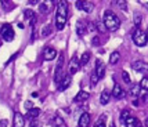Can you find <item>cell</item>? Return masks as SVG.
Here are the masks:
<instances>
[{"mask_svg":"<svg viewBox=\"0 0 148 127\" xmlns=\"http://www.w3.org/2000/svg\"><path fill=\"white\" fill-rule=\"evenodd\" d=\"M68 17V3L66 0H60L57 4V14H56V28L58 31H62L66 25Z\"/></svg>","mask_w":148,"mask_h":127,"instance_id":"6da1fadb","label":"cell"},{"mask_svg":"<svg viewBox=\"0 0 148 127\" xmlns=\"http://www.w3.org/2000/svg\"><path fill=\"white\" fill-rule=\"evenodd\" d=\"M103 22H104V25H105V28L111 32L118 31L119 26H121V21H119V18H118L112 11H110V10H107V11L104 13V21Z\"/></svg>","mask_w":148,"mask_h":127,"instance_id":"7a4b0ae2","label":"cell"},{"mask_svg":"<svg viewBox=\"0 0 148 127\" xmlns=\"http://www.w3.org/2000/svg\"><path fill=\"white\" fill-rule=\"evenodd\" d=\"M132 39H133L134 44L138 46V47H144L145 44H148L147 33L143 31L141 28H136L134 31H133V33H132Z\"/></svg>","mask_w":148,"mask_h":127,"instance_id":"3957f363","label":"cell"},{"mask_svg":"<svg viewBox=\"0 0 148 127\" xmlns=\"http://www.w3.org/2000/svg\"><path fill=\"white\" fill-rule=\"evenodd\" d=\"M64 65V54H60V57H58V62H57V68H56V72H54V82L60 83L61 82V79L64 77V70H62V66Z\"/></svg>","mask_w":148,"mask_h":127,"instance_id":"277c9868","label":"cell"},{"mask_svg":"<svg viewBox=\"0 0 148 127\" xmlns=\"http://www.w3.org/2000/svg\"><path fill=\"white\" fill-rule=\"evenodd\" d=\"M0 35H1V38L4 42H11L14 39V31H13V26L10 25V24H4V25H1L0 28Z\"/></svg>","mask_w":148,"mask_h":127,"instance_id":"5b68a950","label":"cell"},{"mask_svg":"<svg viewBox=\"0 0 148 127\" xmlns=\"http://www.w3.org/2000/svg\"><path fill=\"white\" fill-rule=\"evenodd\" d=\"M76 8L80 10V11H84V13L90 14L93 10H94V4L89 1V0H77L76 1Z\"/></svg>","mask_w":148,"mask_h":127,"instance_id":"8992f818","label":"cell"},{"mask_svg":"<svg viewBox=\"0 0 148 127\" xmlns=\"http://www.w3.org/2000/svg\"><path fill=\"white\" fill-rule=\"evenodd\" d=\"M80 59L77 57H72L71 61H69V75H75L77 70H79V68H80Z\"/></svg>","mask_w":148,"mask_h":127,"instance_id":"52a82bcc","label":"cell"},{"mask_svg":"<svg viewBox=\"0 0 148 127\" xmlns=\"http://www.w3.org/2000/svg\"><path fill=\"white\" fill-rule=\"evenodd\" d=\"M132 66H133V69L137 70V72H148V64L144 62V61H134V62L132 64Z\"/></svg>","mask_w":148,"mask_h":127,"instance_id":"ba28073f","label":"cell"},{"mask_svg":"<svg viewBox=\"0 0 148 127\" xmlns=\"http://www.w3.org/2000/svg\"><path fill=\"white\" fill-rule=\"evenodd\" d=\"M72 79H71V75H64V77L61 79V82L58 83V90L60 91H64L69 87V84H71Z\"/></svg>","mask_w":148,"mask_h":127,"instance_id":"9c48e42d","label":"cell"},{"mask_svg":"<svg viewBox=\"0 0 148 127\" xmlns=\"http://www.w3.org/2000/svg\"><path fill=\"white\" fill-rule=\"evenodd\" d=\"M56 57H57V51L54 50L53 47H46L45 53H43V58L46 61H53Z\"/></svg>","mask_w":148,"mask_h":127,"instance_id":"30bf717a","label":"cell"},{"mask_svg":"<svg viewBox=\"0 0 148 127\" xmlns=\"http://www.w3.org/2000/svg\"><path fill=\"white\" fill-rule=\"evenodd\" d=\"M96 73L100 79H103L105 76V65H104V62L101 59H97L96 61Z\"/></svg>","mask_w":148,"mask_h":127,"instance_id":"8fae6325","label":"cell"},{"mask_svg":"<svg viewBox=\"0 0 148 127\" xmlns=\"http://www.w3.org/2000/svg\"><path fill=\"white\" fill-rule=\"evenodd\" d=\"M51 4H53L51 0H42V3H40V6H39L40 13L49 14L50 13V10H51Z\"/></svg>","mask_w":148,"mask_h":127,"instance_id":"7c38bea8","label":"cell"},{"mask_svg":"<svg viewBox=\"0 0 148 127\" xmlns=\"http://www.w3.org/2000/svg\"><path fill=\"white\" fill-rule=\"evenodd\" d=\"M89 124H90V115L84 112V113H82L80 119L77 122V127H89Z\"/></svg>","mask_w":148,"mask_h":127,"instance_id":"4fadbf2b","label":"cell"},{"mask_svg":"<svg viewBox=\"0 0 148 127\" xmlns=\"http://www.w3.org/2000/svg\"><path fill=\"white\" fill-rule=\"evenodd\" d=\"M25 126V117L19 112H14V127H24Z\"/></svg>","mask_w":148,"mask_h":127,"instance_id":"5bb4252c","label":"cell"},{"mask_svg":"<svg viewBox=\"0 0 148 127\" xmlns=\"http://www.w3.org/2000/svg\"><path fill=\"white\" fill-rule=\"evenodd\" d=\"M76 32L79 36H84L86 35V32H87V22H84V21H79L76 25Z\"/></svg>","mask_w":148,"mask_h":127,"instance_id":"9a60e30c","label":"cell"},{"mask_svg":"<svg viewBox=\"0 0 148 127\" xmlns=\"http://www.w3.org/2000/svg\"><path fill=\"white\" fill-rule=\"evenodd\" d=\"M111 94H112L114 98H123V97H125V91H123V89L119 86V84H115Z\"/></svg>","mask_w":148,"mask_h":127,"instance_id":"2e32d148","label":"cell"},{"mask_svg":"<svg viewBox=\"0 0 148 127\" xmlns=\"http://www.w3.org/2000/svg\"><path fill=\"white\" fill-rule=\"evenodd\" d=\"M89 97H90V94H89L87 91L80 90V91L76 94V97H75V101L76 102H84L86 100H89Z\"/></svg>","mask_w":148,"mask_h":127,"instance_id":"e0dca14e","label":"cell"},{"mask_svg":"<svg viewBox=\"0 0 148 127\" xmlns=\"http://www.w3.org/2000/svg\"><path fill=\"white\" fill-rule=\"evenodd\" d=\"M111 93L108 90H104L103 93H101V97H100V102H101V105H107L111 100Z\"/></svg>","mask_w":148,"mask_h":127,"instance_id":"ac0fdd59","label":"cell"},{"mask_svg":"<svg viewBox=\"0 0 148 127\" xmlns=\"http://www.w3.org/2000/svg\"><path fill=\"white\" fill-rule=\"evenodd\" d=\"M39 115H40V109L39 108H31V109H28L26 117H28V119H36Z\"/></svg>","mask_w":148,"mask_h":127,"instance_id":"d6986e66","label":"cell"},{"mask_svg":"<svg viewBox=\"0 0 148 127\" xmlns=\"http://www.w3.org/2000/svg\"><path fill=\"white\" fill-rule=\"evenodd\" d=\"M141 86L140 84H136V86H133L132 89H130V95L132 97H138L140 95V93H141Z\"/></svg>","mask_w":148,"mask_h":127,"instance_id":"ffe728a7","label":"cell"},{"mask_svg":"<svg viewBox=\"0 0 148 127\" xmlns=\"http://www.w3.org/2000/svg\"><path fill=\"white\" fill-rule=\"evenodd\" d=\"M138 123H140V122H138V119H136V117H132V116H130L129 119L125 122L126 127H137V126H138Z\"/></svg>","mask_w":148,"mask_h":127,"instance_id":"44dd1931","label":"cell"},{"mask_svg":"<svg viewBox=\"0 0 148 127\" xmlns=\"http://www.w3.org/2000/svg\"><path fill=\"white\" fill-rule=\"evenodd\" d=\"M119 58H121L119 51H114V53L111 54V57H110V64H111V65H115V64H118Z\"/></svg>","mask_w":148,"mask_h":127,"instance_id":"7402d4cb","label":"cell"},{"mask_svg":"<svg viewBox=\"0 0 148 127\" xmlns=\"http://www.w3.org/2000/svg\"><path fill=\"white\" fill-rule=\"evenodd\" d=\"M129 117H130V111H127V109H123L122 112H121V116H119L121 122H123V123H125V122L127 120Z\"/></svg>","mask_w":148,"mask_h":127,"instance_id":"603a6c76","label":"cell"},{"mask_svg":"<svg viewBox=\"0 0 148 127\" xmlns=\"http://www.w3.org/2000/svg\"><path fill=\"white\" fill-rule=\"evenodd\" d=\"M89 59H90V53H89V51H86V53H83V54H82L80 64H82V65H86V64L89 62Z\"/></svg>","mask_w":148,"mask_h":127,"instance_id":"cb8c5ba5","label":"cell"},{"mask_svg":"<svg viewBox=\"0 0 148 127\" xmlns=\"http://www.w3.org/2000/svg\"><path fill=\"white\" fill-rule=\"evenodd\" d=\"M116 4H118V7L122 11H127V3H126V0H116Z\"/></svg>","mask_w":148,"mask_h":127,"instance_id":"d4e9b609","label":"cell"},{"mask_svg":"<svg viewBox=\"0 0 148 127\" xmlns=\"http://www.w3.org/2000/svg\"><path fill=\"white\" fill-rule=\"evenodd\" d=\"M51 31H53L51 25H46L45 28L42 29V36H43V38H46V36H49V35L51 33Z\"/></svg>","mask_w":148,"mask_h":127,"instance_id":"484cf974","label":"cell"},{"mask_svg":"<svg viewBox=\"0 0 148 127\" xmlns=\"http://www.w3.org/2000/svg\"><path fill=\"white\" fill-rule=\"evenodd\" d=\"M24 15H25V18H26V19H29V21H31V19H33L35 17H36V15H35V13H33L32 10H29V8H26L25 11H24Z\"/></svg>","mask_w":148,"mask_h":127,"instance_id":"4316f807","label":"cell"},{"mask_svg":"<svg viewBox=\"0 0 148 127\" xmlns=\"http://www.w3.org/2000/svg\"><path fill=\"white\" fill-rule=\"evenodd\" d=\"M93 127H105V115H103V116L96 122V124Z\"/></svg>","mask_w":148,"mask_h":127,"instance_id":"83f0119b","label":"cell"},{"mask_svg":"<svg viewBox=\"0 0 148 127\" xmlns=\"http://www.w3.org/2000/svg\"><path fill=\"white\" fill-rule=\"evenodd\" d=\"M141 21H143L141 14H134V25H136V28H140Z\"/></svg>","mask_w":148,"mask_h":127,"instance_id":"f1b7e54d","label":"cell"},{"mask_svg":"<svg viewBox=\"0 0 148 127\" xmlns=\"http://www.w3.org/2000/svg\"><path fill=\"white\" fill-rule=\"evenodd\" d=\"M140 86L144 91H148V77H143L141 82H140Z\"/></svg>","mask_w":148,"mask_h":127,"instance_id":"f546056e","label":"cell"},{"mask_svg":"<svg viewBox=\"0 0 148 127\" xmlns=\"http://www.w3.org/2000/svg\"><path fill=\"white\" fill-rule=\"evenodd\" d=\"M94 25H96V28H97V31H100V32H104L107 28H105V25H104V22L101 24L100 21H94Z\"/></svg>","mask_w":148,"mask_h":127,"instance_id":"4dcf8cb0","label":"cell"},{"mask_svg":"<svg viewBox=\"0 0 148 127\" xmlns=\"http://www.w3.org/2000/svg\"><path fill=\"white\" fill-rule=\"evenodd\" d=\"M98 80H100V77L97 76V73H96V72H94V73H93V75H91V77H90L91 86H93V87H94V86H96L97 83H98Z\"/></svg>","mask_w":148,"mask_h":127,"instance_id":"1f68e13d","label":"cell"},{"mask_svg":"<svg viewBox=\"0 0 148 127\" xmlns=\"http://www.w3.org/2000/svg\"><path fill=\"white\" fill-rule=\"evenodd\" d=\"M122 76H123V82H125V83H127V84H130V82H132V80H130L129 73H127L126 70H123V72H122Z\"/></svg>","mask_w":148,"mask_h":127,"instance_id":"d6a6232c","label":"cell"},{"mask_svg":"<svg viewBox=\"0 0 148 127\" xmlns=\"http://www.w3.org/2000/svg\"><path fill=\"white\" fill-rule=\"evenodd\" d=\"M54 120H56V126H58V127H61L62 124H64V123H62V119H61L60 116H56Z\"/></svg>","mask_w":148,"mask_h":127,"instance_id":"836d02e7","label":"cell"},{"mask_svg":"<svg viewBox=\"0 0 148 127\" xmlns=\"http://www.w3.org/2000/svg\"><path fill=\"white\" fill-rule=\"evenodd\" d=\"M91 43H93V46H98L100 44V38H98V36H94L93 40H91Z\"/></svg>","mask_w":148,"mask_h":127,"instance_id":"e575fe53","label":"cell"},{"mask_svg":"<svg viewBox=\"0 0 148 127\" xmlns=\"http://www.w3.org/2000/svg\"><path fill=\"white\" fill-rule=\"evenodd\" d=\"M25 108H26V109H31V108H33V104H32V101H26V102H25Z\"/></svg>","mask_w":148,"mask_h":127,"instance_id":"d590c367","label":"cell"},{"mask_svg":"<svg viewBox=\"0 0 148 127\" xmlns=\"http://www.w3.org/2000/svg\"><path fill=\"white\" fill-rule=\"evenodd\" d=\"M1 3H3V6L6 8H8V6H10V0H1Z\"/></svg>","mask_w":148,"mask_h":127,"instance_id":"8d00e7d4","label":"cell"},{"mask_svg":"<svg viewBox=\"0 0 148 127\" xmlns=\"http://www.w3.org/2000/svg\"><path fill=\"white\" fill-rule=\"evenodd\" d=\"M143 102H144V104H148V93L143 95Z\"/></svg>","mask_w":148,"mask_h":127,"instance_id":"74e56055","label":"cell"},{"mask_svg":"<svg viewBox=\"0 0 148 127\" xmlns=\"http://www.w3.org/2000/svg\"><path fill=\"white\" fill-rule=\"evenodd\" d=\"M39 1H40V0H29V4H31V6H35V4H38Z\"/></svg>","mask_w":148,"mask_h":127,"instance_id":"f35d334b","label":"cell"},{"mask_svg":"<svg viewBox=\"0 0 148 127\" xmlns=\"http://www.w3.org/2000/svg\"><path fill=\"white\" fill-rule=\"evenodd\" d=\"M18 28H19V29H24V24H19V22H18Z\"/></svg>","mask_w":148,"mask_h":127,"instance_id":"ab89813d","label":"cell"},{"mask_svg":"<svg viewBox=\"0 0 148 127\" xmlns=\"http://www.w3.org/2000/svg\"><path fill=\"white\" fill-rule=\"evenodd\" d=\"M29 127H36V124H35V123L32 122V123H31V126H29Z\"/></svg>","mask_w":148,"mask_h":127,"instance_id":"60d3db41","label":"cell"},{"mask_svg":"<svg viewBox=\"0 0 148 127\" xmlns=\"http://www.w3.org/2000/svg\"><path fill=\"white\" fill-rule=\"evenodd\" d=\"M110 127H116V126H115V123H111V124H110Z\"/></svg>","mask_w":148,"mask_h":127,"instance_id":"b9f144b4","label":"cell"},{"mask_svg":"<svg viewBox=\"0 0 148 127\" xmlns=\"http://www.w3.org/2000/svg\"><path fill=\"white\" fill-rule=\"evenodd\" d=\"M145 127H148V117H147V120H145Z\"/></svg>","mask_w":148,"mask_h":127,"instance_id":"7bdbcfd3","label":"cell"},{"mask_svg":"<svg viewBox=\"0 0 148 127\" xmlns=\"http://www.w3.org/2000/svg\"><path fill=\"white\" fill-rule=\"evenodd\" d=\"M145 33H147V42H148V29L145 31Z\"/></svg>","mask_w":148,"mask_h":127,"instance_id":"ee69618b","label":"cell"},{"mask_svg":"<svg viewBox=\"0 0 148 127\" xmlns=\"http://www.w3.org/2000/svg\"><path fill=\"white\" fill-rule=\"evenodd\" d=\"M51 1H53V4H56V1H57V0H51Z\"/></svg>","mask_w":148,"mask_h":127,"instance_id":"f6af8a7d","label":"cell"},{"mask_svg":"<svg viewBox=\"0 0 148 127\" xmlns=\"http://www.w3.org/2000/svg\"><path fill=\"white\" fill-rule=\"evenodd\" d=\"M137 127H144V126H141V124H140V123H138V126H137Z\"/></svg>","mask_w":148,"mask_h":127,"instance_id":"bcb514c9","label":"cell"}]
</instances>
